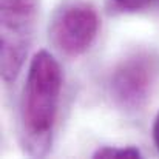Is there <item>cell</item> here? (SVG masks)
I'll list each match as a JSON object with an SVG mask.
<instances>
[{
    "label": "cell",
    "instance_id": "3",
    "mask_svg": "<svg viewBox=\"0 0 159 159\" xmlns=\"http://www.w3.org/2000/svg\"><path fill=\"white\" fill-rule=\"evenodd\" d=\"M99 26V14L91 3L68 0L56 9L51 17L50 39L62 54L79 57L94 43Z\"/></svg>",
    "mask_w": 159,
    "mask_h": 159
},
{
    "label": "cell",
    "instance_id": "4",
    "mask_svg": "<svg viewBox=\"0 0 159 159\" xmlns=\"http://www.w3.org/2000/svg\"><path fill=\"white\" fill-rule=\"evenodd\" d=\"M153 79L155 66L148 57H130L124 60L111 76V96L122 108H141L150 96Z\"/></svg>",
    "mask_w": 159,
    "mask_h": 159
},
{
    "label": "cell",
    "instance_id": "1",
    "mask_svg": "<svg viewBox=\"0 0 159 159\" xmlns=\"http://www.w3.org/2000/svg\"><path fill=\"white\" fill-rule=\"evenodd\" d=\"M62 82L60 65L53 56L34 54L20 98V131L31 156H45L51 147Z\"/></svg>",
    "mask_w": 159,
    "mask_h": 159
},
{
    "label": "cell",
    "instance_id": "6",
    "mask_svg": "<svg viewBox=\"0 0 159 159\" xmlns=\"http://www.w3.org/2000/svg\"><path fill=\"white\" fill-rule=\"evenodd\" d=\"M119 8L130 12H142L159 9V0H113Z\"/></svg>",
    "mask_w": 159,
    "mask_h": 159
},
{
    "label": "cell",
    "instance_id": "5",
    "mask_svg": "<svg viewBox=\"0 0 159 159\" xmlns=\"http://www.w3.org/2000/svg\"><path fill=\"white\" fill-rule=\"evenodd\" d=\"M93 156L104 159H134L141 158V152L134 147H104L99 148Z\"/></svg>",
    "mask_w": 159,
    "mask_h": 159
},
{
    "label": "cell",
    "instance_id": "2",
    "mask_svg": "<svg viewBox=\"0 0 159 159\" xmlns=\"http://www.w3.org/2000/svg\"><path fill=\"white\" fill-rule=\"evenodd\" d=\"M39 0H0V63L6 82L17 77L31 45Z\"/></svg>",
    "mask_w": 159,
    "mask_h": 159
},
{
    "label": "cell",
    "instance_id": "7",
    "mask_svg": "<svg viewBox=\"0 0 159 159\" xmlns=\"http://www.w3.org/2000/svg\"><path fill=\"white\" fill-rule=\"evenodd\" d=\"M153 139H155V144L159 150V113L155 119V124H153Z\"/></svg>",
    "mask_w": 159,
    "mask_h": 159
}]
</instances>
